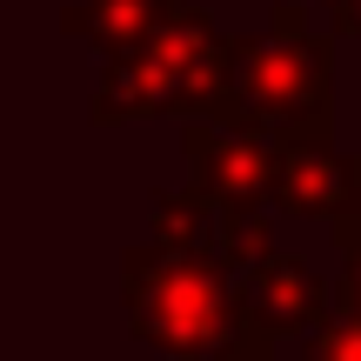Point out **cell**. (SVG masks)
I'll use <instances>...</instances> for the list:
<instances>
[{
    "label": "cell",
    "mask_w": 361,
    "mask_h": 361,
    "mask_svg": "<svg viewBox=\"0 0 361 361\" xmlns=\"http://www.w3.org/2000/svg\"><path fill=\"white\" fill-rule=\"evenodd\" d=\"M241 128L274 147H335V40L308 27L301 0H281L268 34H241L234 47Z\"/></svg>",
    "instance_id": "cell-2"
},
{
    "label": "cell",
    "mask_w": 361,
    "mask_h": 361,
    "mask_svg": "<svg viewBox=\"0 0 361 361\" xmlns=\"http://www.w3.org/2000/svg\"><path fill=\"white\" fill-rule=\"evenodd\" d=\"M241 295H247V314H255L261 328H274V335H301L308 341V335H322V328L335 322V295L314 281L308 261L281 255V247L241 274Z\"/></svg>",
    "instance_id": "cell-5"
},
{
    "label": "cell",
    "mask_w": 361,
    "mask_h": 361,
    "mask_svg": "<svg viewBox=\"0 0 361 361\" xmlns=\"http://www.w3.org/2000/svg\"><path fill=\"white\" fill-rule=\"evenodd\" d=\"M335 308L361 322V255H355V261H341V288H335Z\"/></svg>",
    "instance_id": "cell-9"
},
{
    "label": "cell",
    "mask_w": 361,
    "mask_h": 361,
    "mask_svg": "<svg viewBox=\"0 0 361 361\" xmlns=\"http://www.w3.org/2000/svg\"><path fill=\"white\" fill-rule=\"evenodd\" d=\"M121 308L147 348L174 361H221L247 328L241 274L201 255H174L161 241H141L121 255Z\"/></svg>",
    "instance_id": "cell-3"
},
{
    "label": "cell",
    "mask_w": 361,
    "mask_h": 361,
    "mask_svg": "<svg viewBox=\"0 0 361 361\" xmlns=\"http://www.w3.org/2000/svg\"><path fill=\"white\" fill-rule=\"evenodd\" d=\"M188 154V188L207 194L228 214H261V201H274V174H281V147L255 128H214V121H188L180 134Z\"/></svg>",
    "instance_id": "cell-4"
},
{
    "label": "cell",
    "mask_w": 361,
    "mask_h": 361,
    "mask_svg": "<svg viewBox=\"0 0 361 361\" xmlns=\"http://www.w3.org/2000/svg\"><path fill=\"white\" fill-rule=\"evenodd\" d=\"M301 361H361V322L355 314H335L322 335L301 341Z\"/></svg>",
    "instance_id": "cell-8"
},
{
    "label": "cell",
    "mask_w": 361,
    "mask_h": 361,
    "mask_svg": "<svg viewBox=\"0 0 361 361\" xmlns=\"http://www.w3.org/2000/svg\"><path fill=\"white\" fill-rule=\"evenodd\" d=\"M180 7H188V0H74V7H61V27L80 34V40H94L107 61H128V54L147 47Z\"/></svg>",
    "instance_id": "cell-7"
},
{
    "label": "cell",
    "mask_w": 361,
    "mask_h": 361,
    "mask_svg": "<svg viewBox=\"0 0 361 361\" xmlns=\"http://www.w3.org/2000/svg\"><path fill=\"white\" fill-rule=\"evenodd\" d=\"M335 34L361 40V0H335Z\"/></svg>",
    "instance_id": "cell-10"
},
{
    "label": "cell",
    "mask_w": 361,
    "mask_h": 361,
    "mask_svg": "<svg viewBox=\"0 0 361 361\" xmlns=\"http://www.w3.org/2000/svg\"><path fill=\"white\" fill-rule=\"evenodd\" d=\"M234 47H241V34H221L188 0L147 47H134L128 61H107L101 87H94V121L121 128L141 114H188V121H214V128H241Z\"/></svg>",
    "instance_id": "cell-1"
},
{
    "label": "cell",
    "mask_w": 361,
    "mask_h": 361,
    "mask_svg": "<svg viewBox=\"0 0 361 361\" xmlns=\"http://www.w3.org/2000/svg\"><path fill=\"white\" fill-rule=\"evenodd\" d=\"M274 207L281 214H301V221L361 214V154H341V147H281Z\"/></svg>",
    "instance_id": "cell-6"
}]
</instances>
